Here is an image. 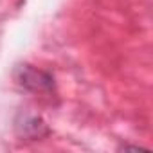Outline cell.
<instances>
[{
	"label": "cell",
	"mask_w": 153,
	"mask_h": 153,
	"mask_svg": "<svg viewBox=\"0 0 153 153\" xmlns=\"http://www.w3.org/2000/svg\"><path fill=\"white\" fill-rule=\"evenodd\" d=\"M16 83L25 88L27 92L34 94H51L54 90V78L52 74L42 68H36L29 63H22L15 68Z\"/></svg>",
	"instance_id": "1"
},
{
	"label": "cell",
	"mask_w": 153,
	"mask_h": 153,
	"mask_svg": "<svg viewBox=\"0 0 153 153\" xmlns=\"http://www.w3.org/2000/svg\"><path fill=\"white\" fill-rule=\"evenodd\" d=\"M15 128H16L18 137L27 139V140H40L51 133L45 121L36 115H22L20 119H16Z\"/></svg>",
	"instance_id": "2"
}]
</instances>
